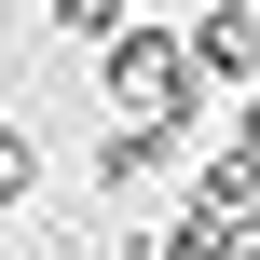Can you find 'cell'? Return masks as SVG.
<instances>
[{"label":"cell","mask_w":260,"mask_h":260,"mask_svg":"<svg viewBox=\"0 0 260 260\" xmlns=\"http://www.w3.org/2000/svg\"><path fill=\"white\" fill-rule=\"evenodd\" d=\"M247 69H260V14H247V0L192 14V82H247Z\"/></svg>","instance_id":"obj_1"},{"label":"cell","mask_w":260,"mask_h":260,"mask_svg":"<svg viewBox=\"0 0 260 260\" xmlns=\"http://www.w3.org/2000/svg\"><path fill=\"white\" fill-rule=\"evenodd\" d=\"M165 151H192V123H110V137H96V178L137 192V178H165Z\"/></svg>","instance_id":"obj_2"},{"label":"cell","mask_w":260,"mask_h":260,"mask_svg":"<svg viewBox=\"0 0 260 260\" xmlns=\"http://www.w3.org/2000/svg\"><path fill=\"white\" fill-rule=\"evenodd\" d=\"M137 0H55V41H123Z\"/></svg>","instance_id":"obj_3"},{"label":"cell","mask_w":260,"mask_h":260,"mask_svg":"<svg viewBox=\"0 0 260 260\" xmlns=\"http://www.w3.org/2000/svg\"><path fill=\"white\" fill-rule=\"evenodd\" d=\"M27 192H41V151H27V123L0 110V206H27Z\"/></svg>","instance_id":"obj_4"},{"label":"cell","mask_w":260,"mask_h":260,"mask_svg":"<svg viewBox=\"0 0 260 260\" xmlns=\"http://www.w3.org/2000/svg\"><path fill=\"white\" fill-rule=\"evenodd\" d=\"M233 151H247V165H260V96H247V110H233Z\"/></svg>","instance_id":"obj_5"}]
</instances>
